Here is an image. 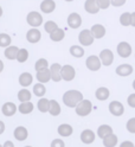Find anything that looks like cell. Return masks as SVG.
Returning <instances> with one entry per match:
<instances>
[{"label": "cell", "instance_id": "1", "mask_svg": "<svg viewBox=\"0 0 135 147\" xmlns=\"http://www.w3.org/2000/svg\"><path fill=\"white\" fill-rule=\"evenodd\" d=\"M83 100V95L78 90H68L63 95V102L70 108H76L77 105Z\"/></svg>", "mask_w": 135, "mask_h": 147}, {"label": "cell", "instance_id": "2", "mask_svg": "<svg viewBox=\"0 0 135 147\" xmlns=\"http://www.w3.org/2000/svg\"><path fill=\"white\" fill-rule=\"evenodd\" d=\"M76 114L79 115V116H87L91 113L93 110V105L90 102L89 100H82L81 102L77 105L76 107Z\"/></svg>", "mask_w": 135, "mask_h": 147}, {"label": "cell", "instance_id": "3", "mask_svg": "<svg viewBox=\"0 0 135 147\" xmlns=\"http://www.w3.org/2000/svg\"><path fill=\"white\" fill-rule=\"evenodd\" d=\"M95 37L91 32V30H82L78 34V40L83 47H90L94 43Z\"/></svg>", "mask_w": 135, "mask_h": 147}, {"label": "cell", "instance_id": "4", "mask_svg": "<svg viewBox=\"0 0 135 147\" xmlns=\"http://www.w3.org/2000/svg\"><path fill=\"white\" fill-rule=\"evenodd\" d=\"M26 22L32 27H39L43 24V17L37 11H31L29 12L28 17H26Z\"/></svg>", "mask_w": 135, "mask_h": 147}, {"label": "cell", "instance_id": "5", "mask_svg": "<svg viewBox=\"0 0 135 147\" xmlns=\"http://www.w3.org/2000/svg\"><path fill=\"white\" fill-rule=\"evenodd\" d=\"M85 64H87V68L91 71H97L100 70L101 65H102V61L100 57L95 56V55H91V56H89L85 61Z\"/></svg>", "mask_w": 135, "mask_h": 147}, {"label": "cell", "instance_id": "6", "mask_svg": "<svg viewBox=\"0 0 135 147\" xmlns=\"http://www.w3.org/2000/svg\"><path fill=\"white\" fill-rule=\"evenodd\" d=\"M116 50H118L119 56L122 57V58H128L130 55H132V47H130V44L127 43V42H121V43H119Z\"/></svg>", "mask_w": 135, "mask_h": 147}, {"label": "cell", "instance_id": "7", "mask_svg": "<svg viewBox=\"0 0 135 147\" xmlns=\"http://www.w3.org/2000/svg\"><path fill=\"white\" fill-rule=\"evenodd\" d=\"M76 76V70L73 65H69V64H66V65H63L62 67V77L64 81L66 82H70L73 81Z\"/></svg>", "mask_w": 135, "mask_h": 147}, {"label": "cell", "instance_id": "8", "mask_svg": "<svg viewBox=\"0 0 135 147\" xmlns=\"http://www.w3.org/2000/svg\"><path fill=\"white\" fill-rule=\"evenodd\" d=\"M68 25L71 29H78V27L82 25V17L76 12L70 13L68 17Z\"/></svg>", "mask_w": 135, "mask_h": 147}, {"label": "cell", "instance_id": "9", "mask_svg": "<svg viewBox=\"0 0 135 147\" xmlns=\"http://www.w3.org/2000/svg\"><path fill=\"white\" fill-rule=\"evenodd\" d=\"M100 58L102 61V64L105 67H109L110 64L114 62V53L109 49H104L100 53Z\"/></svg>", "mask_w": 135, "mask_h": 147}, {"label": "cell", "instance_id": "10", "mask_svg": "<svg viewBox=\"0 0 135 147\" xmlns=\"http://www.w3.org/2000/svg\"><path fill=\"white\" fill-rule=\"evenodd\" d=\"M84 10L90 14H96L101 10L100 5H98L97 0H85L84 3Z\"/></svg>", "mask_w": 135, "mask_h": 147}, {"label": "cell", "instance_id": "11", "mask_svg": "<svg viewBox=\"0 0 135 147\" xmlns=\"http://www.w3.org/2000/svg\"><path fill=\"white\" fill-rule=\"evenodd\" d=\"M42 38V33L40 31L37 29V27H32L31 30L28 31V33H26V39H28V42L34 44V43H38Z\"/></svg>", "mask_w": 135, "mask_h": 147}, {"label": "cell", "instance_id": "12", "mask_svg": "<svg viewBox=\"0 0 135 147\" xmlns=\"http://www.w3.org/2000/svg\"><path fill=\"white\" fill-rule=\"evenodd\" d=\"M109 112L114 115V116H121L124 113V107L121 102L119 101H113L109 105Z\"/></svg>", "mask_w": 135, "mask_h": 147}, {"label": "cell", "instance_id": "13", "mask_svg": "<svg viewBox=\"0 0 135 147\" xmlns=\"http://www.w3.org/2000/svg\"><path fill=\"white\" fill-rule=\"evenodd\" d=\"M50 70H51V78H52V81L59 82L60 80H63V77H62V65H60V64L53 63L51 65V68H50Z\"/></svg>", "mask_w": 135, "mask_h": 147}, {"label": "cell", "instance_id": "14", "mask_svg": "<svg viewBox=\"0 0 135 147\" xmlns=\"http://www.w3.org/2000/svg\"><path fill=\"white\" fill-rule=\"evenodd\" d=\"M56 8V3L53 0H43L40 3V11L43 13H52Z\"/></svg>", "mask_w": 135, "mask_h": 147}, {"label": "cell", "instance_id": "15", "mask_svg": "<svg viewBox=\"0 0 135 147\" xmlns=\"http://www.w3.org/2000/svg\"><path fill=\"white\" fill-rule=\"evenodd\" d=\"M36 77H37L38 82H40V83H48L50 80H52L51 78V70L49 68L44 69V70H39V71H37Z\"/></svg>", "mask_w": 135, "mask_h": 147}, {"label": "cell", "instance_id": "16", "mask_svg": "<svg viewBox=\"0 0 135 147\" xmlns=\"http://www.w3.org/2000/svg\"><path fill=\"white\" fill-rule=\"evenodd\" d=\"M91 32L95 37V39H100V38H103L105 36V27L101 24H95L91 26Z\"/></svg>", "mask_w": 135, "mask_h": 147}, {"label": "cell", "instance_id": "17", "mask_svg": "<svg viewBox=\"0 0 135 147\" xmlns=\"http://www.w3.org/2000/svg\"><path fill=\"white\" fill-rule=\"evenodd\" d=\"M115 71L119 76L126 77V76H129L133 72V67L130 65V64H121V65H119L118 68H116Z\"/></svg>", "mask_w": 135, "mask_h": 147}, {"label": "cell", "instance_id": "18", "mask_svg": "<svg viewBox=\"0 0 135 147\" xmlns=\"http://www.w3.org/2000/svg\"><path fill=\"white\" fill-rule=\"evenodd\" d=\"M17 106L13 103V102H6L4 106H3V108H1V110H3V114L5 115V116H13L14 114H15V112H17Z\"/></svg>", "mask_w": 135, "mask_h": 147}, {"label": "cell", "instance_id": "19", "mask_svg": "<svg viewBox=\"0 0 135 147\" xmlns=\"http://www.w3.org/2000/svg\"><path fill=\"white\" fill-rule=\"evenodd\" d=\"M14 138L18 140V141H24L26 138H28V135H29V132H28V129H26L25 127H23V126H19V127H17L15 129H14Z\"/></svg>", "mask_w": 135, "mask_h": 147}, {"label": "cell", "instance_id": "20", "mask_svg": "<svg viewBox=\"0 0 135 147\" xmlns=\"http://www.w3.org/2000/svg\"><path fill=\"white\" fill-rule=\"evenodd\" d=\"M81 140H82L83 144H93L94 140H95V134L93 131H90V129H85L82 132V134H81Z\"/></svg>", "mask_w": 135, "mask_h": 147}, {"label": "cell", "instance_id": "21", "mask_svg": "<svg viewBox=\"0 0 135 147\" xmlns=\"http://www.w3.org/2000/svg\"><path fill=\"white\" fill-rule=\"evenodd\" d=\"M18 52H19V49H18L17 47H14V45H10V47H7L5 49V57L7 59H17V56H18Z\"/></svg>", "mask_w": 135, "mask_h": 147}, {"label": "cell", "instance_id": "22", "mask_svg": "<svg viewBox=\"0 0 135 147\" xmlns=\"http://www.w3.org/2000/svg\"><path fill=\"white\" fill-rule=\"evenodd\" d=\"M33 81V77L30 72H23L19 76V84L21 87H29Z\"/></svg>", "mask_w": 135, "mask_h": 147}, {"label": "cell", "instance_id": "23", "mask_svg": "<svg viewBox=\"0 0 135 147\" xmlns=\"http://www.w3.org/2000/svg\"><path fill=\"white\" fill-rule=\"evenodd\" d=\"M113 134V128L110 126H108V125H102L98 127V129H97V135L102 138V139H104L105 136L108 135H110Z\"/></svg>", "mask_w": 135, "mask_h": 147}, {"label": "cell", "instance_id": "24", "mask_svg": "<svg viewBox=\"0 0 135 147\" xmlns=\"http://www.w3.org/2000/svg\"><path fill=\"white\" fill-rule=\"evenodd\" d=\"M73 132H74V129H73V127H71L70 125L63 123V125H60V126L58 127V134H59L60 136H64V138L70 136L71 134H73Z\"/></svg>", "mask_w": 135, "mask_h": 147}, {"label": "cell", "instance_id": "25", "mask_svg": "<svg viewBox=\"0 0 135 147\" xmlns=\"http://www.w3.org/2000/svg\"><path fill=\"white\" fill-rule=\"evenodd\" d=\"M64 37H65V31L63 29H59V27L56 31L50 33V39L53 42H60V40L64 39Z\"/></svg>", "mask_w": 135, "mask_h": 147}, {"label": "cell", "instance_id": "26", "mask_svg": "<svg viewBox=\"0 0 135 147\" xmlns=\"http://www.w3.org/2000/svg\"><path fill=\"white\" fill-rule=\"evenodd\" d=\"M103 145H104V147H115L118 145V136L115 134H110V135L105 136L103 139Z\"/></svg>", "mask_w": 135, "mask_h": 147}, {"label": "cell", "instance_id": "27", "mask_svg": "<svg viewBox=\"0 0 135 147\" xmlns=\"http://www.w3.org/2000/svg\"><path fill=\"white\" fill-rule=\"evenodd\" d=\"M109 95H110L109 90H108L105 87H101L96 90V97L100 101H105L108 97H109Z\"/></svg>", "mask_w": 135, "mask_h": 147}, {"label": "cell", "instance_id": "28", "mask_svg": "<svg viewBox=\"0 0 135 147\" xmlns=\"http://www.w3.org/2000/svg\"><path fill=\"white\" fill-rule=\"evenodd\" d=\"M49 113L52 116H57V115L60 114V106H59V103L57 102V101H55V100L50 101V110H49Z\"/></svg>", "mask_w": 135, "mask_h": 147}, {"label": "cell", "instance_id": "29", "mask_svg": "<svg viewBox=\"0 0 135 147\" xmlns=\"http://www.w3.org/2000/svg\"><path fill=\"white\" fill-rule=\"evenodd\" d=\"M70 53L76 58H81L84 56V49L82 47H79V45H73L70 48Z\"/></svg>", "mask_w": 135, "mask_h": 147}, {"label": "cell", "instance_id": "30", "mask_svg": "<svg viewBox=\"0 0 135 147\" xmlns=\"http://www.w3.org/2000/svg\"><path fill=\"white\" fill-rule=\"evenodd\" d=\"M33 110V103L28 101V102H21V105L19 106V112L21 114H30Z\"/></svg>", "mask_w": 135, "mask_h": 147}, {"label": "cell", "instance_id": "31", "mask_svg": "<svg viewBox=\"0 0 135 147\" xmlns=\"http://www.w3.org/2000/svg\"><path fill=\"white\" fill-rule=\"evenodd\" d=\"M38 109L40 110L42 113H46L50 110V101L48 98H40L38 101Z\"/></svg>", "mask_w": 135, "mask_h": 147}, {"label": "cell", "instance_id": "32", "mask_svg": "<svg viewBox=\"0 0 135 147\" xmlns=\"http://www.w3.org/2000/svg\"><path fill=\"white\" fill-rule=\"evenodd\" d=\"M120 24L122 26H129L132 25V13L124 12L120 16Z\"/></svg>", "mask_w": 135, "mask_h": 147}, {"label": "cell", "instance_id": "33", "mask_svg": "<svg viewBox=\"0 0 135 147\" xmlns=\"http://www.w3.org/2000/svg\"><path fill=\"white\" fill-rule=\"evenodd\" d=\"M18 100H19L20 102H28V101L31 100V93L28 89L19 90V93H18Z\"/></svg>", "mask_w": 135, "mask_h": 147}, {"label": "cell", "instance_id": "34", "mask_svg": "<svg viewBox=\"0 0 135 147\" xmlns=\"http://www.w3.org/2000/svg\"><path fill=\"white\" fill-rule=\"evenodd\" d=\"M45 93H46V89H45V87H44V83H40V82H39V83L34 84V87H33V94L36 96L42 97V96L45 95Z\"/></svg>", "mask_w": 135, "mask_h": 147}, {"label": "cell", "instance_id": "35", "mask_svg": "<svg viewBox=\"0 0 135 147\" xmlns=\"http://www.w3.org/2000/svg\"><path fill=\"white\" fill-rule=\"evenodd\" d=\"M11 42H12L11 37L8 36L7 33H1V34H0V47H3V48L10 47Z\"/></svg>", "mask_w": 135, "mask_h": 147}, {"label": "cell", "instance_id": "36", "mask_svg": "<svg viewBox=\"0 0 135 147\" xmlns=\"http://www.w3.org/2000/svg\"><path fill=\"white\" fill-rule=\"evenodd\" d=\"M46 68H49V62L45 59V58H40V59H38L37 62H36V64H34V69H36V71L44 70V69H46Z\"/></svg>", "mask_w": 135, "mask_h": 147}, {"label": "cell", "instance_id": "37", "mask_svg": "<svg viewBox=\"0 0 135 147\" xmlns=\"http://www.w3.org/2000/svg\"><path fill=\"white\" fill-rule=\"evenodd\" d=\"M29 58V51L26 49H19V52H18V56H17V61L19 63H24L26 62Z\"/></svg>", "mask_w": 135, "mask_h": 147}, {"label": "cell", "instance_id": "38", "mask_svg": "<svg viewBox=\"0 0 135 147\" xmlns=\"http://www.w3.org/2000/svg\"><path fill=\"white\" fill-rule=\"evenodd\" d=\"M58 29V26L55 22H52V20H48L46 23L44 24V30L46 31L48 33H52L53 31H56Z\"/></svg>", "mask_w": 135, "mask_h": 147}, {"label": "cell", "instance_id": "39", "mask_svg": "<svg viewBox=\"0 0 135 147\" xmlns=\"http://www.w3.org/2000/svg\"><path fill=\"white\" fill-rule=\"evenodd\" d=\"M97 3L100 5L101 10H107L111 5V0H97Z\"/></svg>", "mask_w": 135, "mask_h": 147}, {"label": "cell", "instance_id": "40", "mask_svg": "<svg viewBox=\"0 0 135 147\" xmlns=\"http://www.w3.org/2000/svg\"><path fill=\"white\" fill-rule=\"evenodd\" d=\"M127 129H128V132L135 134V117H132L127 122Z\"/></svg>", "mask_w": 135, "mask_h": 147}, {"label": "cell", "instance_id": "41", "mask_svg": "<svg viewBox=\"0 0 135 147\" xmlns=\"http://www.w3.org/2000/svg\"><path fill=\"white\" fill-rule=\"evenodd\" d=\"M51 147H65V145L62 139H55L51 142Z\"/></svg>", "mask_w": 135, "mask_h": 147}, {"label": "cell", "instance_id": "42", "mask_svg": "<svg viewBox=\"0 0 135 147\" xmlns=\"http://www.w3.org/2000/svg\"><path fill=\"white\" fill-rule=\"evenodd\" d=\"M127 101H128V105H129V107H132V108H135V94H132V95H129Z\"/></svg>", "mask_w": 135, "mask_h": 147}, {"label": "cell", "instance_id": "43", "mask_svg": "<svg viewBox=\"0 0 135 147\" xmlns=\"http://www.w3.org/2000/svg\"><path fill=\"white\" fill-rule=\"evenodd\" d=\"M126 4V0H111V5L115 7H120Z\"/></svg>", "mask_w": 135, "mask_h": 147}, {"label": "cell", "instance_id": "44", "mask_svg": "<svg viewBox=\"0 0 135 147\" xmlns=\"http://www.w3.org/2000/svg\"><path fill=\"white\" fill-rule=\"evenodd\" d=\"M120 147H135V146L133 145L132 141H123V142L120 145Z\"/></svg>", "mask_w": 135, "mask_h": 147}, {"label": "cell", "instance_id": "45", "mask_svg": "<svg viewBox=\"0 0 135 147\" xmlns=\"http://www.w3.org/2000/svg\"><path fill=\"white\" fill-rule=\"evenodd\" d=\"M3 147H14V145H13V142L12 141H6L5 144H4V146Z\"/></svg>", "mask_w": 135, "mask_h": 147}, {"label": "cell", "instance_id": "46", "mask_svg": "<svg viewBox=\"0 0 135 147\" xmlns=\"http://www.w3.org/2000/svg\"><path fill=\"white\" fill-rule=\"evenodd\" d=\"M132 26L135 27V12L132 13Z\"/></svg>", "mask_w": 135, "mask_h": 147}, {"label": "cell", "instance_id": "47", "mask_svg": "<svg viewBox=\"0 0 135 147\" xmlns=\"http://www.w3.org/2000/svg\"><path fill=\"white\" fill-rule=\"evenodd\" d=\"M64 1H66V3H71V1H74V0H64Z\"/></svg>", "mask_w": 135, "mask_h": 147}, {"label": "cell", "instance_id": "48", "mask_svg": "<svg viewBox=\"0 0 135 147\" xmlns=\"http://www.w3.org/2000/svg\"><path fill=\"white\" fill-rule=\"evenodd\" d=\"M133 88L135 89V80H134V82H133Z\"/></svg>", "mask_w": 135, "mask_h": 147}, {"label": "cell", "instance_id": "49", "mask_svg": "<svg viewBox=\"0 0 135 147\" xmlns=\"http://www.w3.org/2000/svg\"><path fill=\"white\" fill-rule=\"evenodd\" d=\"M25 147H31V146H25Z\"/></svg>", "mask_w": 135, "mask_h": 147}]
</instances>
